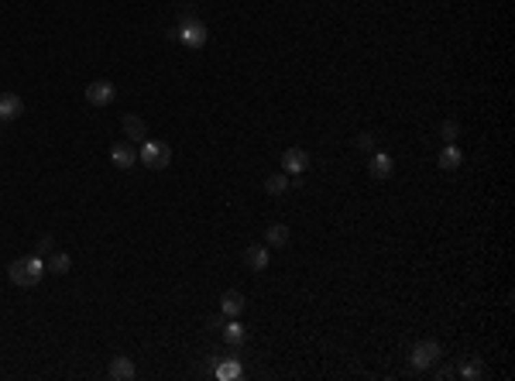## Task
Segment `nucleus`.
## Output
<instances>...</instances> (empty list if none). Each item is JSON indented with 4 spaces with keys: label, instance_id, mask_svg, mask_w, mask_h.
<instances>
[{
    "label": "nucleus",
    "instance_id": "6",
    "mask_svg": "<svg viewBox=\"0 0 515 381\" xmlns=\"http://www.w3.org/2000/svg\"><path fill=\"white\" fill-rule=\"evenodd\" d=\"M107 374L114 381H131V378H138V367H134V360L127 354H114L110 364H107Z\"/></svg>",
    "mask_w": 515,
    "mask_h": 381
},
{
    "label": "nucleus",
    "instance_id": "16",
    "mask_svg": "<svg viewBox=\"0 0 515 381\" xmlns=\"http://www.w3.org/2000/svg\"><path fill=\"white\" fill-rule=\"evenodd\" d=\"M286 244H289V227L272 223V227L265 230V247H268V251H272V247L279 251V247H286Z\"/></svg>",
    "mask_w": 515,
    "mask_h": 381
},
{
    "label": "nucleus",
    "instance_id": "21",
    "mask_svg": "<svg viewBox=\"0 0 515 381\" xmlns=\"http://www.w3.org/2000/svg\"><path fill=\"white\" fill-rule=\"evenodd\" d=\"M440 138H443L447 145H453V141L460 138V124H457V121H443V124H440Z\"/></svg>",
    "mask_w": 515,
    "mask_h": 381
},
{
    "label": "nucleus",
    "instance_id": "19",
    "mask_svg": "<svg viewBox=\"0 0 515 381\" xmlns=\"http://www.w3.org/2000/svg\"><path fill=\"white\" fill-rule=\"evenodd\" d=\"M289 186H292V182H289V175H286V172H272V175L265 179V189H268L272 196H282V193H289Z\"/></svg>",
    "mask_w": 515,
    "mask_h": 381
},
{
    "label": "nucleus",
    "instance_id": "13",
    "mask_svg": "<svg viewBox=\"0 0 515 381\" xmlns=\"http://www.w3.org/2000/svg\"><path fill=\"white\" fill-rule=\"evenodd\" d=\"M436 165H440L443 172H453V169H460V165H464V151H460L457 145H447V148L436 155Z\"/></svg>",
    "mask_w": 515,
    "mask_h": 381
},
{
    "label": "nucleus",
    "instance_id": "11",
    "mask_svg": "<svg viewBox=\"0 0 515 381\" xmlns=\"http://www.w3.org/2000/svg\"><path fill=\"white\" fill-rule=\"evenodd\" d=\"M213 374L220 378V381H237L240 374H244V367H240V360L237 357H216V364H213Z\"/></svg>",
    "mask_w": 515,
    "mask_h": 381
},
{
    "label": "nucleus",
    "instance_id": "7",
    "mask_svg": "<svg viewBox=\"0 0 515 381\" xmlns=\"http://www.w3.org/2000/svg\"><path fill=\"white\" fill-rule=\"evenodd\" d=\"M110 162H114L117 169H124V172H127V169H134V165H138V148H134L131 141H117V145L110 148Z\"/></svg>",
    "mask_w": 515,
    "mask_h": 381
},
{
    "label": "nucleus",
    "instance_id": "18",
    "mask_svg": "<svg viewBox=\"0 0 515 381\" xmlns=\"http://www.w3.org/2000/svg\"><path fill=\"white\" fill-rule=\"evenodd\" d=\"M124 134H127L131 141H145V138H148V124H145L141 117L127 114V117H124Z\"/></svg>",
    "mask_w": 515,
    "mask_h": 381
},
{
    "label": "nucleus",
    "instance_id": "22",
    "mask_svg": "<svg viewBox=\"0 0 515 381\" xmlns=\"http://www.w3.org/2000/svg\"><path fill=\"white\" fill-rule=\"evenodd\" d=\"M354 148H361V151H371V148H375V134H371V131L357 134V138H354Z\"/></svg>",
    "mask_w": 515,
    "mask_h": 381
},
{
    "label": "nucleus",
    "instance_id": "8",
    "mask_svg": "<svg viewBox=\"0 0 515 381\" xmlns=\"http://www.w3.org/2000/svg\"><path fill=\"white\" fill-rule=\"evenodd\" d=\"M282 169H286L289 175H303V172L310 169V151H303V148H289V151L282 155Z\"/></svg>",
    "mask_w": 515,
    "mask_h": 381
},
{
    "label": "nucleus",
    "instance_id": "20",
    "mask_svg": "<svg viewBox=\"0 0 515 381\" xmlns=\"http://www.w3.org/2000/svg\"><path fill=\"white\" fill-rule=\"evenodd\" d=\"M73 268V258L69 254H62V251H52V258H49V271L52 275H66Z\"/></svg>",
    "mask_w": 515,
    "mask_h": 381
},
{
    "label": "nucleus",
    "instance_id": "23",
    "mask_svg": "<svg viewBox=\"0 0 515 381\" xmlns=\"http://www.w3.org/2000/svg\"><path fill=\"white\" fill-rule=\"evenodd\" d=\"M38 251H42V254H52V251H55V241H52V237H42Z\"/></svg>",
    "mask_w": 515,
    "mask_h": 381
},
{
    "label": "nucleus",
    "instance_id": "3",
    "mask_svg": "<svg viewBox=\"0 0 515 381\" xmlns=\"http://www.w3.org/2000/svg\"><path fill=\"white\" fill-rule=\"evenodd\" d=\"M440 357H443V350H440L436 340H419V343H412V350H409V367H412V371H426V367L436 364Z\"/></svg>",
    "mask_w": 515,
    "mask_h": 381
},
{
    "label": "nucleus",
    "instance_id": "1",
    "mask_svg": "<svg viewBox=\"0 0 515 381\" xmlns=\"http://www.w3.org/2000/svg\"><path fill=\"white\" fill-rule=\"evenodd\" d=\"M8 278L14 285H21V288H32V285H38L45 278V265H42V258H18V261H11Z\"/></svg>",
    "mask_w": 515,
    "mask_h": 381
},
{
    "label": "nucleus",
    "instance_id": "17",
    "mask_svg": "<svg viewBox=\"0 0 515 381\" xmlns=\"http://www.w3.org/2000/svg\"><path fill=\"white\" fill-rule=\"evenodd\" d=\"M220 333H223V340H227L230 347H240V343L247 340V330H244V323H237V319L223 323V326H220Z\"/></svg>",
    "mask_w": 515,
    "mask_h": 381
},
{
    "label": "nucleus",
    "instance_id": "15",
    "mask_svg": "<svg viewBox=\"0 0 515 381\" xmlns=\"http://www.w3.org/2000/svg\"><path fill=\"white\" fill-rule=\"evenodd\" d=\"M453 371H457L460 378H467V381H481V378H484V364H481L477 357H464Z\"/></svg>",
    "mask_w": 515,
    "mask_h": 381
},
{
    "label": "nucleus",
    "instance_id": "4",
    "mask_svg": "<svg viewBox=\"0 0 515 381\" xmlns=\"http://www.w3.org/2000/svg\"><path fill=\"white\" fill-rule=\"evenodd\" d=\"M179 42H182L186 49H203V45H206V25L196 21V18H182V25H179Z\"/></svg>",
    "mask_w": 515,
    "mask_h": 381
},
{
    "label": "nucleus",
    "instance_id": "12",
    "mask_svg": "<svg viewBox=\"0 0 515 381\" xmlns=\"http://www.w3.org/2000/svg\"><path fill=\"white\" fill-rule=\"evenodd\" d=\"M220 312H223V316H230V319H237V316L244 312V295H240L237 288L223 292V295H220Z\"/></svg>",
    "mask_w": 515,
    "mask_h": 381
},
{
    "label": "nucleus",
    "instance_id": "9",
    "mask_svg": "<svg viewBox=\"0 0 515 381\" xmlns=\"http://www.w3.org/2000/svg\"><path fill=\"white\" fill-rule=\"evenodd\" d=\"M244 265L251 271H265L268 268V247L265 244H247L244 247Z\"/></svg>",
    "mask_w": 515,
    "mask_h": 381
},
{
    "label": "nucleus",
    "instance_id": "14",
    "mask_svg": "<svg viewBox=\"0 0 515 381\" xmlns=\"http://www.w3.org/2000/svg\"><path fill=\"white\" fill-rule=\"evenodd\" d=\"M368 169H371V175H375V179H388L395 165H392V155H388V151H375Z\"/></svg>",
    "mask_w": 515,
    "mask_h": 381
},
{
    "label": "nucleus",
    "instance_id": "2",
    "mask_svg": "<svg viewBox=\"0 0 515 381\" xmlns=\"http://www.w3.org/2000/svg\"><path fill=\"white\" fill-rule=\"evenodd\" d=\"M138 158H141V165H145V169L162 172V169H168V162H172V148H168V145H162V141H141Z\"/></svg>",
    "mask_w": 515,
    "mask_h": 381
},
{
    "label": "nucleus",
    "instance_id": "5",
    "mask_svg": "<svg viewBox=\"0 0 515 381\" xmlns=\"http://www.w3.org/2000/svg\"><path fill=\"white\" fill-rule=\"evenodd\" d=\"M114 97H117V86L110 79H97V83L86 86V103L90 107H110Z\"/></svg>",
    "mask_w": 515,
    "mask_h": 381
},
{
    "label": "nucleus",
    "instance_id": "10",
    "mask_svg": "<svg viewBox=\"0 0 515 381\" xmlns=\"http://www.w3.org/2000/svg\"><path fill=\"white\" fill-rule=\"evenodd\" d=\"M25 114V100L18 93H0V121H18Z\"/></svg>",
    "mask_w": 515,
    "mask_h": 381
}]
</instances>
